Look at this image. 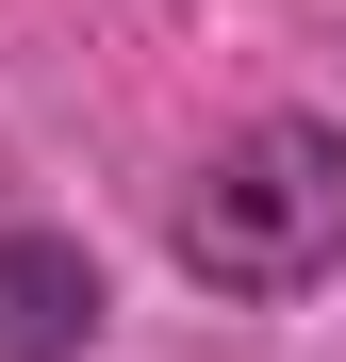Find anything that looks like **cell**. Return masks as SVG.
Segmentation results:
<instances>
[{
  "label": "cell",
  "mask_w": 346,
  "mask_h": 362,
  "mask_svg": "<svg viewBox=\"0 0 346 362\" xmlns=\"http://www.w3.org/2000/svg\"><path fill=\"white\" fill-rule=\"evenodd\" d=\"M165 264L198 296H313L346 280V132L330 115H248V132H214V165L165 198Z\"/></svg>",
  "instance_id": "cell-1"
},
{
  "label": "cell",
  "mask_w": 346,
  "mask_h": 362,
  "mask_svg": "<svg viewBox=\"0 0 346 362\" xmlns=\"http://www.w3.org/2000/svg\"><path fill=\"white\" fill-rule=\"evenodd\" d=\"M99 247L83 230H0V362H83L99 346Z\"/></svg>",
  "instance_id": "cell-2"
}]
</instances>
